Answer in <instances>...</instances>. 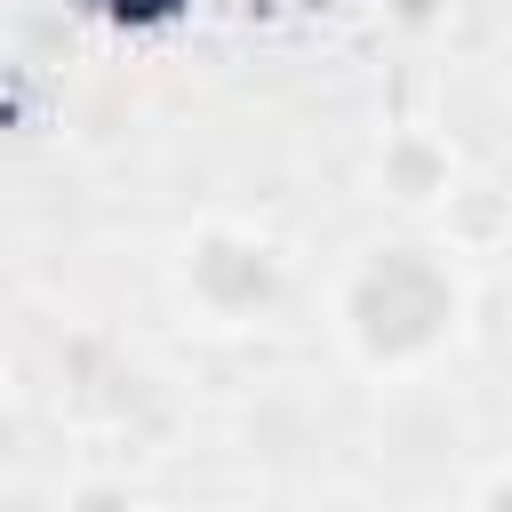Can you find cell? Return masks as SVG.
I'll use <instances>...</instances> for the list:
<instances>
[{"instance_id":"obj_1","label":"cell","mask_w":512,"mask_h":512,"mask_svg":"<svg viewBox=\"0 0 512 512\" xmlns=\"http://www.w3.org/2000/svg\"><path fill=\"white\" fill-rule=\"evenodd\" d=\"M336 320L352 336L360 360L376 368H408V360H432L456 320H464V280L456 264L432 248V240H384L352 264L344 296H336Z\"/></svg>"},{"instance_id":"obj_3","label":"cell","mask_w":512,"mask_h":512,"mask_svg":"<svg viewBox=\"0 0 512 512\" xmlns=\"http://www.w3.org/2000/svg\"><path fill=\"white\" fill-rule=\"evenodd\" d=\"M384 184H392L400 200H432V192L448 184V152H432V144H416V136H408V144H392V152H384Z\"/></svg>"},{"instance_id":"obj_2","label":"cell","mask_w":512,"mask_h":512,"mask_svg":"<svg viewBox=\"0 0 512 512\" xmlns=\"http://www.w3.org/2000/svg\"><path fill=\"white\" fill-rule=\"evenodd\" d=\"M184 288H192V304L216 312V320H256V312H272V304L288 296V272H280V256H272L264 240H248V232H200V240L184 248Z\"/></svg>"}]
</instances>
